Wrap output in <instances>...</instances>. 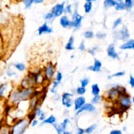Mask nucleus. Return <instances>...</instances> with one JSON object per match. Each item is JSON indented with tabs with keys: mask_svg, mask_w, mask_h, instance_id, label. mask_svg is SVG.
I'll list each match as a JSON object with an SVG mask.
<instances>
[{
	"mask_svg": "<svg viewBox=\"0 0 134 134\" xmlns=\"http://www.w3.org/2000/svg\"><path fill=\"white\" fill-rule=\"evenodd\" d=\"M30 122L26 118H23L21 120L16 122L14 126L13 127L12 131H10L11 134H23L25 131L27 130L28 126H29Z\"/></svg>",
	"mask_w": 134,
	"mask_h": 134,
	"instance_id": "obj_1",
	"label": "nucleus"
},
{
	"mask_svg": "<svg viewBox=\"0 0 134 134\" xmlns=\"http://www.w3.org/2000/svg\"><path fill=\"white\" fill-rule=\"evenodd\" d=\"M118 98H119V104H120V107L124 109V111H125V110H127L128 108L131 107V103L132 102H131V97H130V95L127 92L121 94L120 96L118 97Z\"/></svg>",
	"mask_w": 134,
	"mask_h": 134,
	"instance_id": "obj_2",
	"label": "nucleus"
},
{
	"mask_svg": "<svg viewBox=\"0 0 134 134\" xmlns=\"http://www.w3.org/2000/svg\"><path fill=\"white\" fill-rule=\"evenodd\" d=\"M114 38L116 40H127L130 38V32L126 26H124L120 31H116L114 33Z\"/></svg>",
	"mask_w": 134,
	"mask_h": 134,
	"instance_id": "obj_3",
	"label": "nucleus"
},
{
	"mask_svg": "<svg viewBox=\"0 0 134 134\" xmlns=\"http://www.w3.org/2000/svg\"><path fill=\"white\" fill-rule=\"evenodd\" d=\"M34 88L33 87H29V88H25L23 90H20V98L21 101L23 100H27V99L31 98V97L34 96Z\"/></svg>",
	"mask_w": 134,
	"mask_h": 134,
	"instance_id": "obj_4",
	"label": "nucleus"
},
{
	"mask_svg": "<svg viewBox=\"0 0 134 134\" xmlns=\"http://www.w3.org/2000/svg\"><path fill=\"white\" fill-rule=\"evenodd\" d=\"M81 21H82V16L79 14V13L76 10L72 14V19L71 21V27H73L75 30H78L81 27Z\"/></svg>",
	"mask_w": 134,
	"mask_h": 134,
	"instance_id": "obj_5",
	"label": "nucleus"
},
{
	"mask_svg": "<svg viewBox=\"0 0 134 134\" xmlns=\"http://www.w3.org/2000/svg\"><path fill=\"white\" fill-rule=\"evenodd\" d=\"M72 94L69 92H65L62 95V104L67 108H70L72 105Z\"/></svg>",
	"mask_w": 134,
	"mask_h": 134,
	"instance_id": "obj_6",
	"label": "nucleus"
},
{
	"mask_svg": "<svg viewBox=\"0 0 134 134\" xmlns=\"http://www.w3.org/2000/svg\"><path fill=\"white\" fill-rule=\"evenodd\" d=\"M64 3L57 4V5H55L52 8L50 13L53 14L54 17H59L64 14Z\"/></svg>",
	"mask_w": 134,
	"mask_h": 134,
	"instance_id": "obj_7",
	"label": "nucleus"
},
{
	"mask_svg": "<svg viewBox=\"0 0 134 134\" xmlns=\"http://www.w3.org/2000/svg\"><path fill=\"white\" fill-rule=\"evenodd\" d=\"M96 111V107H95L94 105H92L91 103H85L82 107H81L79 110H77V113H76V115H79L81 114V113L83 112H90V113H92V112H95Z\"/></svg>",
	"mask_w": 134,
	"mask_h": 134,
	"instance_id": "obj_8",
	"label": "nucleus"
},
{
	"mask_svg": "<svg viewBox=\"0 0 134 134\" xmlns=\"http://www.w3.org/2000/svg\"><path fill=\"white\" fill-rule=\"evenodd\" d=\"M54 73H55V66L53 65V64H49L46 67L45 69V80L47 81H51L52 78L54 76Z\"/></svg>",
	"mask_w": 134,
	"mask_h": 134,
	"instance_id": "obj_9",
	"label": "nucleus"
},
{
	"mask_svg": "<svg viewBox=\"0 0 134 134\" xmlns=\"http://www.w3.org/2000/svg\"><path fill=\"white\" fill-rule=\"evenodd\" d=\"M9 100L12 102L14 105L15 104H18L19 102L21 101V98H20V90H14L12 93L10 94L9 96Z\"/></svg>",
	"mask_w": 134,
	"mask_h": 134,
	"instance_id": "obj_10",
	"label": "nucleus"
},
{
	"mask_svg": "<svg viewBox=\"0 0 134 134\" xmlns=\"http://www.w3.org/2000/svg\"><path fill=\"white\" fill-rule=\"evenodd\" d=\"M107 53L109 57L113 58V59H119L118 53L115 51V48H114V44H110L109 46L107 47Z\"/></svg>",
	"mask_w": 134,
	"mask_h": 134,
	"instance_id": "obj_11",
	"label": "nucleus"
},
{
	"mask_svg": "<svg viewBox=\"0 0 134 134\" xmlns=\"http://www.w3.org/2000/svg\"><path fill=\"white\" fill-rule=\"evenodd\" d=\"M53 32V30L52 28L49 27L47 25V23H43L41 26H40L38 29V35H42V34H49V33H52Z\"/></svg>",
	"mask_w": 134,
	"mask_h": 134,
	"instance_id": "obj_12",
	"label": "nucleus"
},
{
	"mask_svg": "<svg viewBox=\"0 0 134 134\" xmlns=\"http://www.w3.org/2000/svg\"><path fill=\"white\" fill-rule=\"evenodd\" d=\"M101 68H102V63H101V61L98 59H95L94 64H93L91 66H88V70L92 71V72H98L101 71Z\"/></svg>",
	"mask_w": 134,
	"mask_h": 134,
	"instance_id": "obj_13",
	"label": "nucleus"
},
{
	"mask_svg": "<svg viewBox=\"0 0 134 134\" xmlns=\"http://www.w3.org/2000/svg\"><path fill=\"white\" fill-rule=\"evenodd\" d=\"M31 77L33 80V84H41L45 81V78L43 77L40 72L37 73H31Z\"/></svg>",
	"mask_w": 134,
	"mask_h": 134,
	"instance_id": "obj_14",
	"label": "nucleus"
},
{
	"mask_svg": "<svg viewBox=\"0 0 134 134\" xmlns=\"http://www.w3.org/2000/svg\"><path fill=\"white\" fill-rule=\"evenodd\" d=\"M85 103H86V99L83 96L78 97V98H75V100H74V109L76 110V111L79 110Z\"/></svg>",
	"mask_w": 134,
	"mask_h": 134,
	"instance_id": "obj_15",
	"label": "nucleus"
},
{
	"mask_svg": "<svg viewBox=\"0 0 134 134\" xmlns=\"http://www.w3.org/2000/svg\"><path fill=\"white\" fill-rule=\"evenodd\" d=\"M134 48V40H129L126 42H124V44H122L120 46V49L122 50H128V49H133Z\"/></svg>",
	"mask_w": 134,
	"mask_h": 134,
	"instance_id": "obj_16",
	"label": "nucleus"
},
{
	"mask_svg": "<svg viewBox=\"0 0 134 134\" xmlns=\"http://www.w3.org/2000/svg\"><path fill=\"white\" fill-rule=\"evenodd\" d=\"M60 24L63 28H69L71 27V20L66 15H64L60 18Z\"/></svg>",
	"mask_w": 134,
	"mask_h": 134,
	"instance_id": "obj_17",
	"label": "nucleus"
},
{
	"mask_svg": "<svg viewBox=\"0 0 134 134\" xmlns=\"http://www.w3.org/2000/svg\"><path fill=\"white\" fill-rule=\"evenodd\" d=\"M114 8L117 11L125 10V5L124 0H114Z\"/></svg>",
	"mask_w": 134,
	"mask_h": 134,
	"instance_id": "obj_18",
	"label": "nucleus"
},
{
	"mask_svg": "<svg viewBox=\"0 0 134 134\" xmlns=\"http://www.w3.org/2000/svg\"><path fill=\"white\" fill-rule=\"evenodd\" d=\"M55 124H57V118H55L54 115H50L49 117H47V118L45 119V120L42 121L41 125H44V124H51V125H54Z\"/></svg>",
	"mask_w": 134,
	"mask_h": 134,
	"instance_id": "obj_19",
	"label": "nucleus"
},
{
	"mask_svg": "<svg viewBox=\"0 0 134 134\" xmlns=\"http://www.w3.org/2000/svg\"><path fill=\"white\" fill-rule=\"evenodd\" d=\"M74 37L71 36L70 38H69L68 42L65 45V49L66 50H73L74 49Z\"/></svg>",
	"mask_w": 134,
	"mask_h": 134,
	"instance_id": "obj_20",
	"label": "nucleus"
},
{
	"mask_svg": "<svg viewBox=\"0 0 134 134\" xmlns=\"http://www.w3.org/2000/svg\"><path fill=\"white\" fill-rule=\"evenodd\" d=\"M91 93L93 96H98L100 93V88H99V86L97 83L93 84L91 86Z\"/></svg>",
	"mask_w": 134,
	"mask_h": 134,
	"instance_id": "obj_21",
	"label": "nucleus"
},
{
	"mask_svg": "<svg viewBox=\"0 0 134 134\" xmlns=\"http://www.w3.org/2000/svg\"><path fill=\"white\" fill-rule=\"evenodd\" d=\"M104 6H105V9L110 7H114V0H105Z\"/></svg>",
	"mask_w": 134,
	"mask_h": 134,
	"instance_id": "obj_22",
	"label": "nucleus"
},
{
	"mask_svg": "<svg viewBox=\"0 0 134 134\" xmlns=\"http://www.w3.org/2000/svg\"><path fill=\"white\" fill-rule=\"evenodd\" d=\"M14 65L17 69V70L20 71V72H23V71L25 70V68H26L25 64H23V63H16V64H14Z\"/></svg>",
	"mask_w": 134,
	"mask_h": 134,
	"instance_id": "obj_23",
	"label": "nucleus"
},
{
	"mask_svg": "<svg viewBox=\"0 0 134 134\" xmlns=\"http://www.w3.org/2000/svg\"><path fill=\"white\" fill-rule=\"evenodd\" d=\"M91 9H92V3H90V2H86L85 5H84V11H85L86 14L90 13Z\"/></svg>",
	"mask_w": 134,
	"mask_h": 134,
	"instance_id": "obj_24",
	"label": "nucleus"
},
{
	"mask_svg": "<svg viewBox=\"0 0 134 134\" xmlns=\"http://www.w3.org/2000/svg\"><path fill=\"white\" fill-rule=\"evenodd\" d=\"M96 129H97V125L92 124V125H90V127H87V128L84 130V131H85V133H87V134H90V133H92Z\"/></svg>",
	"mask_w": 134,
	"mask_h": 134,
	"instance_id": "obj_25",
	"label": "nucleus"
},
{
	"mask_svg": "<svg viewBox=\"0 0 134 134\" xmlns=\"http://www.w3.org/2000/svg\"><path fill=\"white\" fill-rule=\"evenodd\" d=\"M124 5H125V9L131 10L133 7V0H125Z\"/></svg>",
	"mask_w": 134,
	"mask_h": 134,
	"instance_id": "obj_26",
	"label": "nucleus"
},
{
	"mask_svg": "<svg viewBox=\"0 0 134 134\" xmlns=\"http://www.w3.org/2000/svg\"><path fill=\"white\" fill-rule=\"evenodd\" d=\"M100 101H101V97L99 96V95H98V96H94L93 98L91 99V104L92 105H97V104H98Z\"/></svg>",
	"mask_w": 134,
	"mask_h": 134,
	"instance_id": "obj_27",
	"label": "nucleus"
},
{
	"mask_svg": "<svg viewBox=\"0 0 134 134\" xmlns=\"http://www.w3.org/2000/svg\"><path fill=\"white\" fill-rule=\"evenodd\" d=\"M54 126V128H55V130L57 131V134H63V132H64V130L62 129V127H61V125L60 124H55L53 125Z\"/></svg>",
	"mask_w": 134,
	"mask_h": 134,
	"instance_id": "obj_28",
	"label": "nucleus"
},
{
	"mask_svg": "<svg viewBox=\"0 0 134 134\" xmlns=\"http://www.w3.org/2000/svg\"><path fill=\"white\" fill-rule=\"evenodd\" d=\"M124 75H125V72H115L114 73L113 75H109L108 77H107V79H112L113 77H122Z\"/></svg>",
	"mask_w": 134,
	"mask_h": 134,
	"instance_id": "obj_29",
	"label": "nucleus"
},
{
	"mask_svg": "<svg viewBox=\"0 0 134 134\" xmlns=\"http://www.w3.org/2000/svg\"><path fill=\"white\" fill-rule=\"evenodd\" d=\"M94 32L91 31H87L84 32V37H85V38H88V40H90V38H92L93 37H94Z\"/></svg>",
	"mask_w": 134,
	"mask_h": 134,
	"instance_id": "obj_30",
	"label": "nucleus"
},
{
	"mask_svg": "<svg viewBox=\"0 0 134 134\" xmlns=\"http://www.w3.org/2000/svg\"><path fill=\"white\" fill-rule=\"evenodd\" d=\"M76 93L78 95H80V96H83L84 94L86 93V88H83V87H79L76 90Z\"/></svg>",
	"mask_w": 134,
	"mask_h": 134,
	"instance_id": "obj_31",
	"label": "nucleus"
},
{
	"mask_svg": "<svg viewBox=\"0 0 134 134\" xmlns=\"http://www.w3.org/2000/svg\"><path fill=\"white\" fill-rule=\"evenodd\" d=\"M88 83H90V79L88 78H84L81 81V86L83 88H86L87 86L88 85Z\"/></svg>",
	"mask_w": 134,
	"mask_h": 134,
	"instance_id": "obj_32",
	"label": "nucleus"
},
{
	"mask_svg": "<svg viewBox=\"0 0 134 134\" xmlns=\"http://www.w3.org/2000/svg\"><path fill=\"white\" fill-rule=\"evenodd\" d=\"M121 23H122V18L120 17V18L116 19V20L114 21V23H113V29L115 30L116 28H117L118 26L121 24Z\"/></svg>",
	"mask_w": 134,
	"mask_h": 134,
	"instance_id": "obj_33",
	"label": "nucleus"
},
{
	"mask_svg": "<svg viewBox=\"0 0 134 134\" xmlns=\"http://www.w3.org/2000/svg\"><path fill=\"white\" fill-rule=\"evenodd\" d=\"M6 90V84H1L0 85V97H4Z\"/></svg>",
	"mask_w": 134,
	"mask_h": 134,
	"instance_id": "obj_34",
	"label": "nucleus"
},
{
	"mask_svg": "<svg viewBox=\"0 0 134 134\" xmlns=\"http://www.w3.org/2000/svg\"><path fill=\"white\" fill-rule=\"evenodd\" d=\"M69 122H70V121H69V119H64V122H62L61 124V127H62V129L64 130V131H66V128H67V125L69 124Z\"/></svg>",
	"mask_w": 134,
	"mask_h": 134,
	"instance_id": "obj_35",
	"label": "nucleus"
},
{
	"mask_svg": "<svg viewBox=\"0 0 134 134\" xmlns=\"http://www.w3.org/2000/svg\"><path fill=\"white\" fill-rule=\"evenodd\" d=\"M23 3H24L26 8H30L34 3V0H23Z\"/></svg>",
	"mask_w": 134,
	"mask_h": 134,
	"instance_id": "obj_36",
	"label": "nucleus"
},
{
	"mask_svg": "<svg viewBox=\"0 0 134 134\" xmlns=\"http://www.w3.org/2000/svg\"><path fill=\"white\" fill-rule=\"evenodd\" d=\"M59 84L60 83H58L57 81H55L53 82V85H52V88L50 90V91L52 92V93H55L57 91H55V90H57V88L58 87V86H59Z\"/></svg>",
	"mask_w": 134,
	"mask_h": 134,
	"instance_id": "obj_37",
	"label": "nucleus"
},
{
	"mask_svg": "<svg viewBox=\"0 0 134 134\" xmlns=\"http://www.w3.org/2000/svg\"><path fill=\"white\" fill-rule=\"evenodd\" d=\"M62 80H63V74H62V72H57V77H55V81H57L58 83H61Z\"/></svg>",
	"mask_w": 134,
	"mask_h": 134,
	"instance_id": "obj_38",
	"label": "nucleus"
},
{
	"mask_svg": "<svg viewBox=\"0 0 134 134\" xmlns=\"http://www.w3.org/2000/svg\"><path fill=\"white\" fill-rule=\"evenodd\" d=\"M54 18H55V17H54V15L51 14V13H47V14H46L44 15V19L45 20H47V21H51V20H53Z\"/></svg>",
	"mask_w": 134,
	"mask_h": 134,
	"instance_id": "obj_39",
	"label": "nucleus"
},
{
	"mask_svg": "<svg viewBox=\"0 0 134 134\" xmlns=\"http://www.w3.org/2000/svg\"><path fill=\"white\" fill-rule=\"evenodd\" d=\"M35 117H36V115H35V114H34V112L28 114V121H29L30 124H31L33 120H35Z\"/></svg>",
	"mask_w": 134,
	"mask_h": 134,
	"instance_id": "obj_40",
	"label": "nucleus"
},
{
	"mask_svg": "<svg viewBox=\"0 0 134 134\" xmlns=\"http://www.w3.org/2000/svg\"><path fill=\"white\" fill-rule=\"evenodd\" d=\"M96 37L98 40H104V38L107 37V34L104 33V32H98V33L96 34Z\"/></svg>",
	"mask_w": 134,
	"mask_h": 134,
	"instance_id": "obj_41",
	"label": "nucleus"
},
{
	"mask_svg": "<svg viewBox=\"0 0 134 134\" xmlns=\"http://www.w3.org/2000/svg\"><path fill=\"white\" fill-rule=\"evenodd\" d=\"M98 47H92L91 49H90V50H88V53L91 54L92 55H95V54H96V52H97V50H98Z\"/></svg>",
	"mask_w": 134,
	"mask_h": 134,
	"instance_id": "obj_42",
	"label": "nucleus"
},
{
	"mask_svg": "<svg viewBox=\"0 0 134 134\" xmlns=\"http://www.w3.org/2000/svg\"><path fill=\"white\" fill-rule=\"evenodd\" d=\"M64 12L68 13V14H72V5H67V6H66V8H64Z\"/></svg>",
	"mask_w": 134,
	"mask_h": 134,
	"instance_id": "obj_43",
	"label": "nucleus"
},
{
	"mask_svg": "<svg viewBox=\"0 0 134 134\" xmlns=\"http://www.w3.org/2000/svg\"><path fill=\"white\" fill-rule=\"evenodd\" d=\"M129 84L131 86V88H134V77L132 76V75H131V76H130Z\"/></svg>",
	"mask_w": 134,
	"mask_h": 134,
	"instance_id": "obj_44",
	"label": "nucleus"
},
{
	"mask_svg": "<svg viewBox=\"0 0 134 134\" xmlns=\"http://www.w3.org/2000/svg\"><path fill=\"white\" fill-rule=\"evenodd\" d=\"M38 118L40 119V121H43V120H45V119H46V114H45V113L44 112H41V113H40V115L38 116Z\"/></svg>",
	"mask_w": 134,
	"mask_h": 134,
	"instance_id": "obj_45",
	"label": "nucleus"
},
{
	"mask_svg": "<svg viewBox=\"0 0 134 134\" xmlns=\"http://www.w3.org/2000/svg\"><path fill=\"white\" fill-rule=\"evenodd\" d=\"M79 49L81 51H84L86 49V47H85V43H84V41H81V43L80 44L79 46Z\"/></svg>",
	"mask_w": 134,
	"mask_h": 134,
	"instance_id": "obj_46",
	"label": "nucleus"
},
{
	"mask_svg": "<svg viewBox=\"0 0 134 134\" xmlns=\"http://www.w3.org/2000/svg\"><path fill=\"white\" fill-rule=\"evenodd\" d=\"M110 134H122V132L120 130H113V131H111Z\"/></svg>",
	"mask_w": 134,
	"mask_h": 134,
	"instance_id": "obj_47",
	"label": "nucleus"
},
{
	"mask_svg": "<svg viewBox=\"0 0 134 134\" xmlns=\"http://www.w3.org/2000/svg\"><path fill=\"white\" fill-rule=\"evenodd\" d=\"M38 124V120H33V121H32V122H31V125L32 127H36Z\"/></svg>",
	"mask_w": 134,
	"mask_h": 134,
	"instance_id": "obj_48",
	"label": "nucleus"
},
{
	"mask_svg": "<svg viewBox=\"0 0 134 134\" xmlns=\"http://www.w3.org/2000/svg\"><path fill=\"white\" fill-rule=\"evenodd\" d=\"M85 131H84V129L82 128H78L77 129V133L76 134H84Z\"/></svg>",
	"mask_w": 134,
	"mask_h": 134,
	"instance_id": "obj_49",
	"label": "nucleus"
},
{
	"mask_svg": "<svg viewBox=\"0 0 134 134\" xmlns=\"http://www.w3.org/2000/svg\"><path fill=\"white\" fill-rule=\"evenodd\" d=\"M14 74H15V72H13L12 70H8V71H7V75H8V76H9V77L13 76V75H14Z\"/></svg>",
	"mask_w": 134,
	"mask_h": 134,
	"instance_id": "obj_50",
	"label": "nucleus"
},
{
	"mask_svg": "<svg viewBox=\"0 0 134 134\" xmlns=\"http://www.w3.org/2000/svg\"><path fill=\"white\" fill-rule=\"evenodd\" d=\"M44 2V0H34V3L35 4H41Z\"/></svg>",
	"mask_w": 134,
	"mask_h": 134,
	"instance_id": "obj_51",
	"label": "nucleus"
},
{
	"mask_svg": "<svg viewBox=\"0 0 134 134\" xmlns=\"http://www.w3.org/2000/svg\"><path fill=\"white\" fill-rule=\"evenodd\" d=\"M63 134H72V132H70V131H64Z\"/></svg>",
	"mask_w": 134,
	"mask_h": 134,
	"instance_id": "obj_52",
	"label": "nucleus"
},
{
	"mask_svg": "<svg viewBox=\"0 0 134 134\" xmlns=\"http://www.w3.org/2000/svg\"><path fill=\"white\" fill-rule=\"evenodd\" d=\"M93 1H97V0H86V2H90V3Z\"/></svg>",
	"mask_w": 134,
	"mask_h": 134,
	"instance_id": "obj_53",
	"label": "nucleus"
}]
</instances>
